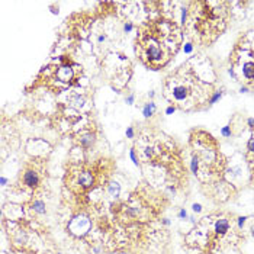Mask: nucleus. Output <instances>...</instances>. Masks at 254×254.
<instances>
[{"instance_id": "1", "label": "nucleus", "mask_w": 254, "mask_h": 254, "mask_svg": "<svg viewBox=\"0 0 254 254\" xmlns=\"http://www.w3.org/2000/svg\"><path fill=\"white\" fill-rule=\"evenodd\" d=\"M23 180H25V184H26V186H29V187H35V186H38L39 177H38V174H36L35 171H32V170H28V171L25 173V177H23Z\"/></svg>"}, {"instance_id": "2", "label": "nucleus", "mask_w": 254, "mask_h": 254, "mask_svg": "<svg viewBox=\"0 0 254 254\" xmlns=\"http://www.w3.org/2000/svg\"><path fill=\"white\" fill-rule=\"evenodd\" d=\"M147 55H148V58L151 61H158V60H161L163 52H161V50L157 45H150L148 50H147Z\"/></svg>"}, {"instance_id": "3", "label": "nucleus", "mask_w": 254, "mask_h": 254, "mask_svg": "<svg viewBox=\"0 0 254 254\" xmlns=\"http://www.w3.org/2000/svg\"><path fill=\"white\" fill-rule=\"evenodd\" d=\"M78 183H80L83 187H90V186L93 184V176H92V173L83 171V173L80 174V177H78Z\"/></svg>"}, {"instance_id": "4", "label": "nucleus", "mask_w": 254, "mask_h": 254, "mask_svg": "<svg viewBox=\"0 0 254 254\" xmlns=\"http://www.w3.org/2000/svg\"><path fill=\"white\" fill-rule=\"evenodd\" d=\"M94 141H96V137H94V134H90V132L80 137V144L86 148H90L94 144Z\"/></svg>"}, {"instance_id": "5", "label": "nucleus", "mask_w": 254, "mask_h": 254, "mask_svg": "<svg viewBox=\"0 0 254 254\" xmlns=\"http://www.w3.org/2000/svg\"><path fill=\"white\" fill-rule=\"evenodd\" d=\"M57 76H58L60 80H63V81H68V80L73 77V71H71L70 67H61V68L58 70Z\"/></svg>"}, {"instance_id": "6", "label": "nucleus", "mask_w": 254, "mask_h": 254, "mask_svg": "<svg viewBox=\"0 0 254 254\" xmlns=\"http://www.w3.org/2000/svg\"><path fill=\"white\" fill-rule=\"evenodd\" d=\"M173 96H174V99H177V100H183V99L187 97V89H186L184 86H176V87L173 89Z\"/></svg>"}, {"instance_id": "7", "label": "nucleus", "mask_w": 254, "mask_h": 254, "mask_svg": "<svg viewBox=\"0 0 254 254\" xmlns=\"http://www.w3.org/2000/svg\"><path fill=\"white\" fill-rule=\"evenodd\" d=\"M228 228H229V222H228L226 219H219V221H216V224H215V231H216L218 234H225V232L228 231Z\"/></svg>"}, {"instance_id": "8", "label": "nucleus", "mask_w": 254, "mask_h": 254, "mask_svg": "<svg viewBox=\"0 0 254 254\" xmlns=\"http://www.w3.org/2000/svg\"><path fill=\"white\" fill-rule=\"evenodd\" d=\"M154 112H156V103L154 102H148V103L144 105V107H142L144 118H151L154 115Z\"/></svg>"}, {"instance_id": "9", "label": "nucleus", "mask_w": 254, "mask_h": 254, "mask_svg": "<svg viewBox=\"0 0 254 254\" xmlns=\"http://www.w3.org/2000/svg\"><path fill=\"white\" fill-rule=\"evenodd\" d=\"M242 73L247 78H254V63H245L242 65Z\"/></svg>"}, {"instance_id": "10", "label": "nucleus", "mask_w": 254, "mask_h": 254, "mask_svg": "<svg viewBox=\"0 0 254 254\" xmlns=\"http://www.w3.org/2000/svg\"><path fill=\"white\" fill-rule=\"evenodd\" d=\"M70 103H71V106H74V107H81V106L84 105V97L76 94V96H73V97L70 99Z\"/></svg>"}, {"instance_id": "11", "label": "nucleus", "mask_w": 254, "mask_h": 254, "mask_svg": "<svg viewBox=\"0 0 254 254\" xmlns=\"http://www.w3.org/2000/svg\"><path fill=\"white\" fill-rule=\"evenodd\" d=\"M34 211L38 212V213H45V203L42 200H35L34 205H32Z\"/></svg>"}, {"instance_id": "12", "label": "nucleus", "mask_w": 254, "mask_h": 254, "mask_svg": "<svg viewBox=\"0 0 254 254\" xmlns=\"http://www.w3.org/2000/svg\"><path fill=\"white\" fill-rule=\"evenodd\" d=\"M109 193L112 196H118L119 195V184L118 183H110L109 184Z\"/></svg>"}, {"instance_id": "13", "label": "nucleus", "mask_w": 254, "mask_h": 254, "mask_svg": "<svg viewBox=\"0 0 254 254\" xmlns=\"http://www.w3.org/2000/svg\"><path fill=\"white\" fill-rule=\"evenodd\" d=\"M198 166H199V158H198V157H193V158H192V163H190V170H192L193 174H196Z\"/></svg>"}, {"instance_id": "14", "label": "nucleus", "mask_w": 254, "mask_h": 254, "mask_svg": "<svg viewBox=\"0 0 254 254\" xmlns=\"http://www.w3.org/2000/svg\"><path fill=\"white\" fill-rule=\"evenodd\" d=\"M221 97H222V92H216V93H215V94L211 97V103H212V105H213V103H216V102H218Z\"/></svg>"}, {"instance_id": "15", "label": "nucleus", "mask_w": 254, "mask_h": 254, "mask_svg": "<svg viewBox=\"0 0 254 254\" xmlns=\"http://www.w3.org/2000/svg\"><path fill=\"white\" fill-rule=\"evenodd\" d=\"M221 134H222L224 137H231V135H232V132H231V128H229V126H224V128L221 129Z\"/></svg>"}, {"instance_id": "16", "label": "nucleus", "mask_w": 254, "mask_h": 254, "mask_svg": "<svg viewBox=\"0 0 254 254\" xmlns=\"http://www.w3.org/2000/svg\"><path fill=\"white\" fill-rule=\"evenodd\" d=\"M229 174H231V176H240V174H241V169H240V167L229 169Z\"/></svg>"}, {"instance_id": "17", "label": "nucleus", "mask_w": 254, "mask_h": 254, "mask_svg": "<svg viewBox=\"0 0 254 254\" xmlns=\"http://www.w3.org/2000/svg\"><path fill=\"white\" fill-rule=\"evenodd\" d=\"M132 29H134V26H132V23H129V22H126V23L123 25V31H125V34H129Z\"/></svg>"}, {"instance_id": "18", "label": "nucleus", "mask_w": 254, "mask_h": 254, "mask_svg": "<svg viewBox=\"0 0 254 254\" xmlns=\"http://www.w3.org/2000/svg\"><path fill=\"white\" fill-rule=\"evenodd\" d=\"M129 157H131L132 163H134L135 166H138V160H137V157H135V151H134V150H131V151H129Z\"/></svg>"}, {"instance_id": "19", "label": "nucleus", "mask_w": 254, "mask_h": 254, "mask_svg": "<svg viewBox=\"0 0 254 254\" xmlns=\"http://www.w3.org/2000/svg\"><path fill=\"white\" fill-rule=\"evenodd\" d=\"M134 137V128L129 126V128H126V138H132Z\"/></svg>"}, {"instance_id": "20", "label": "nucleus", "mask_w": 254, "mask_h": 254, "mask_svg": "<svg viewBox=\"0 0 254 254\" xmlns=\"http://www.w3.org/2000/svg\"><path fill=\"white\" fill-rule=\"evenodd\" d=\"M183 50H184V52H186V54H190V52L193 51V45H192V44H186Z\"/></svg>"}, {"instance_id": "21", "label": "nucleus", "mask_w": 254, "mask_h": 254, "mask_svg": "<svg viewBox=\"0 0 254 254\" xmlns=\"http://www.w3.org/2000/svg\"><path fill=\"white\" fill-rule=\"evenodd\" d=\"M247 147H248V150H250L251 153H254V138H251V140L248 141V145H247Z\"/></svg>"}, {"instance_id": "22", "label": "nucleus", "mask_w": 254, "mask_h": 254, "mask_svg": "<svg viewBox=\"0 0 254 254\" xmlns=\"http://www.w3.org/2000/svg\"><path fill=\"white\" fill-rule=\"evenodd\" d=\"M192 208H193L195 212H200V211H202V205H200V203H193Z\"/></svg>"}, {"instance_id": "23", "label": "nucleus", "mask_w": 254, "mask_h": 254, "mask_svg": "<svg viewBox=\"0 0 254 254\" xmlns=\"http://www.w3.org/2000/svg\"><path fill=\"white\" fill-rule=\"evenodd\" d=\"M186 16H187V10H186V9H182V23L186 22Z\"/></svg>"}, {"instance_id": "24", "label": "nucleus", "mask_w": 254, "mask_h": 254, "mask_svg": "<svg viewBox=\"0 0 254 254\" xmlns=\"http://www.w3.org/2000/svg\"><path fill=\"white\" fill-rule=\"evenodd\" d=\"M179 218H180V219H184V218H187V212H186L184 209H182V211L179 212Z\"/></svg>"}, {"instance_id": "25", "label": "nucleus", "mask_w": 254, "mask_h": 254, "mask_svg": "<svg viewBox=\"0 0 254 254\" xmlns=\"http://www.w3.org/2000/svg\"><path fill=\"white\" fill-rule=\"evenodd\" d=\"M245 219H247L245 216H240V218H238V226H240V228H242V225H244Z\"/></svg>"}, {"instance_id": "26", "label": "nucleus", "mask_w": 254, "mask_h": 254, "mask_svg": "<svg viewBox=\"0 0 254 254\" xmlns=\"http://www.w3.org/2000/svg\"><path fill=\"white\" fill-rule=\"evenodd\" d=\"M125 102L128 103V105H132V103H134V94H129L128 97H126V100H125Z\"/></svg>"}, {"instance_id": "27", "label": "nucleus", "mask_w": 254, "mask_h": 254, "mask_svg": "<svg viewBox=\"0 0 254 254\" xmlns=\"http://www.w3.org/2000/svg\"><path fill=\"white\" fill-rule=\"evenodd\" d=\"M174 110H176V109H174L173 106H169V107L166 109V115H171V113H174Z\"/></svg>"}, {"instance_id": "28", "label": "nucleus", "mask_w": 254, "mask_h": 254, "mask_svg": "<svg viewBox=\"0 0 254 254\" xmlns=\"http://www.w3.org/2000/svg\"><path fill=\"white\" fill-rule=\"evenodd\" d=\"M145 156H147V157H151V156H153V148H151V147H147V148H145Z\"/></svg>"}, {"instance_id": "29", "label": "nucleus", "mask_w": 254, "mask_h": 254, "mask_svg": "<svg viewBox=\"0 0 254 254\" xmlns=\"http://www.w3.org/2000/svg\"><path fill=\"white\" fill-rule=\"evenodd\" d=\"M248 126H251V128L254 126V118H250V119H248Z\"/></svg>"}, {"instance_id": "30", "label": "nucleus", "mask_w": 254, "mask_h": 254, "mask_svg": "<svg viewBox=\"0 0 254 254\" xmlns=\"http://www.w3.org/2000/svg\"><path fill=\"white\" fill-rule=\"evenodd\" d=\"M105 39H106V36H105V35H99V36H97V41H99V42H103Z\"/></svg>"}, {"instance_id": "31", "label": "nucleus", "mask_w": 254, "mask_h": 254, "mask_svg": "<svg viewBox=\"0 0 254 254\" xmlns=\"http://www.w3.org/2000/svg\"><path fill=\"white\" fill-rule=\"evenodd\" d=\"M240 92H241V93H247V92H248V87H245V86H241Z\"/></svg>"}, {"instance_id": "32", "label": "nucleus", "mask_w": 254, "mask_h": 254, "mask_svg": "<svg viewBox=\"0 0 254 254\" xmlns=\"http://www.w3.org/2000/svg\"><path fill=\"white\" fill-rule=\"evenodd\" d=\"M0 183H2V186H6V183H8V179H6V177H2V180H0Z\"/></svg>"}, {"instance_id": "33", "label": "nucleus", "mask_w": 254, "mask_h": 254, "mask_svg": "<svg viewBox=\"0 0 254 254\" xmlns=\"http://www.w3.org/2000/svg\"><path fill=\"white\" fill-rule=\"evenodd\" d=\"M228 73H229V76H232V77L235 78V73H234V70H232V68H229V70H228Z\"/></svg>"}, {"instance_id": "34", "label": "nucleus", "mask_w": 254, "mask_h": 254, "mask_svg": "<svg viewBox=\"0 0 254 254\" xmlns=\"http://www.w3.org/2000/svg\"><path fill=\"white\" fill-rule=\"evenodd\" d=\"M148 96L153 99V97H154V92H148Z\"/></svg>"}, {"instance_id": "35", "label": "nucleus", "mask_w": 254, "mask_h": 254, "mask_svg": "<svg viewBox=\"0 0 254 254\" xmlns=\"http://www.w3.org/2000/svg\"><path fill=\"white\" fill-rule=\"evenodd\" d=\"M163 222H164V225H169V224H170V221H169V219H164Z\"/></svg>"}, {"instance_id": "36", "label": "nucleus", "mask_w": 254, "mask_h": 254, "mask_svg": "<svg viewBox=\"0 0 254 254\" xmlns=\"http://www.w3.org/2000/svg\"><path fill=\"white\" fill-rule=\"evenodd\" d=\"M251 234H253V237H254V226L251 228Z\"/></svg>"}]
</instances>
